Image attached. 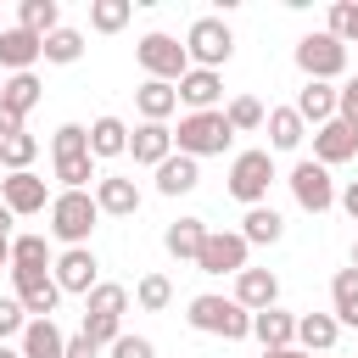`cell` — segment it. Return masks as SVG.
Segmentation results:
<instances>
[{
	"instance_id": "obj_1",
	"label": "cell",
	"mask_w": 358,
	"mask_h": 358,
	"mask_svg": "<svg viewBox=\"0 0 358 358\" xmlns=\"http://www.w3.org/2000/svg\"><path fill=\"white\" fill-rule=\"evenodd\" d=\"M229 140H235V129H229L224 112H185L179 129H173V151H185V157H196V162H201V157H224Z\"/></svg>"
},
{
	"instance_id": "obj_2",
	"label": "cell",
	"mask_w": 358,
	"mask_h": 358,
	"mask_svg": "<svg viewBox=\"0 0 358 358\" xmlns=\"http://www.w3.org/2000/svg\"><path fill=\"white\" fill-rule=\"evenodd\" d=\"M190 330H201V336H224V341H241V336H252V313L235 302V296H213V291H201V296H190Z\"/></svg>"
},
{
	"instance_id": "obj_3",
	"label": "cell",
	"mask_w": 358,
	"mask_h": 358,
	"mask_svg": "<svg viewBox=\"0 0 358 358\" xmlns=\"http://www.w3.org/2000/svg\"><path fill=\"white\" fill-rule=\"evenodd\" d=\"M95 218H101L95 190H62V196L50 201V235L67 241V246H84L90 229H95Z\"/></svg>"
},
{
	"instance_id": "obj_4",
	"label": "cell",
	"mask_w": 358,
	"mask_h": 358,
	"mask_svg": "<svg viewBox=\"0 0 358 358\" xmlns=\"http://www.w3.org/2000/svg\"><path fill=\"white\" fill-rule=\"evenodd\" d=\"M296 67H302L308 78L330 84V78H341V73H347V45H341L330 28H319V34H302V39H296Z\"/></svg>"
},
{
	"instance_id": "obj_5",
	"label": "cell",
	"mask_w": 358,
	"mask_h": 358,
	"mask_svg": "<svg viewBox=\"0 0 358 358\" xmlns=\"http://www.w3.org/2000/svg\"><path fill=\"white\" fill-rule=\"evenodd\" d=\"M185 50H190V67H213L218 73L229 62V50H235V34H229L224 17H196L190 34H185Z\"/></svg>"
},
{
	"instance_id": "obj_6",
	"label": "cell",
	"mask_w": 358,
	"mask_h": 358,
	"mask_svg": "<svg viewBox=\"0 0 358 358\" xmlns=\"http://www.w3.org/2000/svg\"><path fill=\"white\" fill-rule=\"evenodd\" d=\"M134 56H140L145 78H162V84H179V78L190 73V50H185L173 34H145V39L134 45Z\"/></svg>"
},
{
	"instance_id": "obj_7",
	"label": "cell",
	"mask_w": 358,
	"mask_h": 358,
	"mask_svg": "<svg viewBox=\"0 0 358 358\" xmlns=\"http://www.w3.org/2000/svg\"><path fill=\"white\" fill-rule=\"evenodd\" d=\"M268 185H274V151H241V157L229 162V196H235V201L263 207Z\"/></svg>"
},
{
	"instance_id": "obj_8",
	"label": "cell",
	"mask_w": 358,
	"mask_h": 358,
	"mask_svg": "<svg viewBox=\"0 0 358 358\" xmlns=\"http://www.w3.org/2000/svg\"><path fill=\"white\" fill-rule=\"evenodd\" d=\"M285 185H291V196H296V207H302V213H330V207H336V196H341V190H336V179H330V168H324V162H313V157H308V162H296Z\"/></svg>"
},
{
	"instance_id": "obj_9",
	"label": "cell",
	"mask_w": 358,
	"mask_h": 358,
	"mask_svg": "<svg viewBox=\"0 0 358 358\" xmlns=\"http://www.w3.org/2000/svg\"><path fill=\"white\" fill-rule=\"evenodd\" d=\"M246 235L241 229H207V246H201V257H196V268L201 274H241L246 268Z\"/></svg>"
},
{
	"instance_id": "obj_10",
	"label": "cell",
	"mask_w": 358,
	"mask_h": 358,
	"mask_svg": "<svg viewBox=\"0 0 358 358\" xmlns=\"http://www.w3.org/2000/svg\"><path fill=\"white\" fill-rule=\"evenodd\" d=\"M56 285H62V296H90L95 285H101V263H95V252L90 246H67L62 257H56Z\"/></svg>"
},
{
	"instance_id": "obj_11",
	"label": "cell",
	"mask_w": 358,
	"mask_h": 358,
	"mask_svg": "<svg viewBox=\"0 0 358 358\" xmlns=\"http://www.w3.org/2000/svg\"><path fill=\"white\" fill-rule=\"evenodd\" d=\"M0 201H6L17 218H34V213H45L56 196H50V190H45V179L28 168V173H6V179H0Z\"/></svg>"
},
{
	"instance_id": "obj_12",
	"label": "cell",
	"mask_w": 358,
	"mask_h": 358,
	"mask_svg": "<svg viewBox=\"0 0 358 358\" xmlns=\"http://www.w3.org/2000/svg\"><path fill=\"white\" fill-rule=\"evenodd\" d=\"M352 157H358V129H352V123L330 117L324 129H313V162L336 168V162H352Z\"/></svg>"
},
{
	"instance_id": "obj_13",
	"label": "cell",
	"mask_w": 358,
	"mask_h": 358,
	"mask_svg": "<svg viewBox=\"0 0 358 358\" xmlns=\"http://www.w3.org/2000/svg\"><path fill=\"white\" fill-rule=\"evenodd\" d=\"M11 285H17L11 296L28 308V319H50V313H56V302H62V285H56V274H17Z\"/></svg>"
},
{
	"instance_id": "obj_14",
	"label": "cell",
	"mask_w": 358,
	"mask_h": 358,
	"mask_svg": "<svg viewBox=\"0 0 358 358\" xmlns=\"http://www.w3.org/2000/svg\"><path fill=\"white\" fill-rule=\"evenodd\" d=\"M45 56V39L28 28H0V73H34V62Z\"/></svg>"
},
{
	"instance_id": "obj_15",
	"label": "cell",
	"mask_w": 358,
	"mask_h": 358,
	"mask_svg": "<svg viewBox=\"0 0 358 358\" xmlns=\"http://www.w3.org/2000/svg\"><path fill=\"white\" fill-rule=\"evenodd\" d=\"M129 157H134L140 168H162V162L173 157V129H168V123H140V129L129 134Z\"/></svg>"
},
{
	"instance_id": "obj_16",
	"label": "cell",
	"mask_w": 358,
	"mask_h": 358,
	"mask_svg": "<svg viewBox=\"0 0 358 358\" xmlns=\"http://www.w3.org/2000/svg\"><path fill=\"white\" fill-rule=\"evenodd\" d=\"M95 207L112 213V218H134L140 213V185L123 179V173H101L95 179Z\"/></svg>"
},
{
	"instance_id": "obj_17",
	"label": "cell",
	"mask_w": 358,
	"mask_h": 358,
	"mask_svg": "<svg viewBox=\"0 0 358 358\" xmlns=\"http://www.w3.org/2000/svg\"><path fill=\"white\" fill-rule=\"evenodd\" d=\"M235 302L246 313H263V308H280V280L268 268H241L235 274Z\"/></svg>"
},
{
	"instance_id": "obj_18",
	"label": "cell",
	"mask_w": 358,
	"mask_h": 358,
	"mask_svg": "<svg viewBox=\"0 0 358 358\" xmlns=\"http://www.w3.org/2000/svg\"><path fill=\"white\" fill-rule=\"evenodd\" d=\"M218 95H224V78H218L213 67H190V73L179 78V101H185L190 112H218Z\"/></svg>"
},
{
	"instance_id": "obj_19",
	"label": "cell",
	"mask_w": 358,
	"mask_h": 358,
	"mask_svg": "<svg viewBox=\"0 0 358 358\" xmlns=\"http://www.w3.org/2000/svg\"><path fill=\"white\" fill-rule=\"evenodd\" d=\"M252 336L263 341V352L296 347V313H285V308H263V313H252Z\"/></svg>"
},
{
	"instance_id": "obj_20",
	"label": "cell",
	"mask_w": 358,
	"mask_h": 358,
	"mask_svg": "<svg viewBox=\"0 0 358 358\" xmlns=\"http://www.w3.org/2000/svg\"><path fill=\"white\" fill-rule=\"evenodd\" d=\"M134 106H140V117H145V123H168V117L179 112V84L145 78V84L134 90Z\"/></svg>"
},
{
	"instance_id": "obj_21",
	"label": "cell",
	"mask_w": 358,
	"mask_h": 358,
	"mask_svg": "<svg viewBox=\"0 0 358 358\" xmlns=\"http://www.w3.org/2000/svg\"><path fill=\"white\" fill-rule=\"evenodd\" d=\"M162 246H168V257L196 263V257H201V246H207V224H201V218H173V224L162 229Z\"/></svg>"
},
{
	"instance_id": "obj_22",
	"label": "cell",
	"mask_w": 358,
	"mask_h": 358,
	"mask_svg": "<svg viewBox=\"0 0 358 358\" xmlns=\"http://www.w3.org/2000/svg\"><path fill=\"white\" fill-rule=\"evenodd\" d=\"M196 185H201V162L185 157V151H173V157L157 168V190H162V196H190Z\"/></svg>"
},
{
	"instance_id": "obj_23",
	"label": "cell",
	"mask_w": 358,
	"mask_h": 358,
	"mask_svg": "<svg viewBox=\"0 0 358 358\" xmlns=\"http://www.w3.org/2000/svg\"><path fill=\"white\" fill-rule=\"evenodd\" d=\"M336 336H341V324H336V313H296V347L302 352H330L336 347Z\"/></svg>"
},
{
	"instance_id": "obj_24",
	"label": "cell",
	"mask_w": 358,
	"mask_h": 358,
	"mask_svg": "<svg viewBox=\"0 0 358 358\" xmlns=\"http://www.w3.org/2000/svg\"><path fill=\"white\" fill-rule=\"evenodd\" d=\"M22 358H62L67 352V336H62V324L56 319H28V330H22Z\"/></svg>"
},
{
	"instance_id": "obj_25",
	"label": "cell",
	"mask_w": 358,
	"mask_h": 358,
	"mask_svg": "<svg viewBox=\"0 0 358 358\" xmlns=\"http://www.w3.org/2000/svg\"><path fill=\"white\" fill-rule=\"evenodd\" d=\"M296 117H302V123H313V129H324V123L336 117V90H330V84H319V78H308V84L296 90Z\"/></svg>"
},
{
	"instance_id": "obj_26",
	"label": "cell",
	"mask_w": 358,
	"mask_h": 358,
	"mask_svg": "<svg viewBox=\"0 0 358 358\" xmlns=\"http://www.w3.org/2000/svg\"><path fill=\"white\" fill-rule=\"evenodd\" d=\"M56 263H50V241L45 235H17L11 241V280L17 274H50Z\"/></svg>"
},
{
	"instance_id": "obj_27",
	"label": "cell",
	"mask_w": 358,
	"mask_h": 358,
	"mask_svg": "<svg viewBox=\"0 0 358 358\" xmlns=\"http://www.w3.org/2000/svg\"><path fill=\"white\" fill-rule=\"evenodd\" d=\"M263 129H268V145H274V151H296V145L308 140V123L296 117V106H274V112L263 117Z\"/></svg>"
},
{
	"instance_id": "obj_28",
	"label": "cell",
	"mask_w": 358,
	"mask_h": 358,
	"mask_svg": "<svg viewBox=\"0 0 358 358\" xmlns=\"http://www.w3.org/2000/svg\"><path fill=\"white\" fill-rule=\"evenodd\" d=\"M123 151H129V123L112 117V112L95 117L90 123V157H123Z\"/></svg>"
},
{
	"instance_id": "obj_29",
	"label": "cell",
	"mask_w": 358,
	"mask_h": 358,
	"mask_svg": "<svg viewBox=\"0 0 358 358\" xmlns=\"http://www.w3.org/2000/svg\"><path fill=\"white\" fill-rule=\"evenodd\" d=\"M330 313H336V324L358 330V268H336V280H330Z\"/></svg>"
},
{
	"instance_id": "obj_30",
	"label": "cell",
	"mask_w": 358,
	"mask_h": 358,
	"mask_svg": "<svg viewBox=\"0 0 358 358\" xmlns=\"http://www.w3.org/2000/svg\"><path fill=\"white\" fill-rule=\"evenodd\" d=\"M17 28L50 39V34L62 28V6H56V0H17Z\"/></svg>"
},
{
	"instance_id": "obj_31",
	"label": "cell",
	"mask_w": 358,
	"mask_h": 358,
	"mask_svg": "<svg viewBox=\"0 0 358 358\" xmlns=\"http://www.w3.org/2000/svg\"><path fill=\"white\" fill-rule=\"evenodd\" d=\"M241 235H246V246H274V241L285 235V218H280L274 207H246Z\"/></svg>"
},
{
	"instance_id": "obj_32",
	"label": "cell",
	"mask_w": 358,
	"mask_h": 358,
	"mask_svg": "<svg viewBox=\"0 0 358 358\" xmlns=\"http://www.w3.org/2000/svg\"><path fill=\"white\" fill-rule=\"evenodd\" d=\"M129 17H134V0H95L90 6V28L95 34H123Z\"/></svg>"
},
{
	"instance_id": "obj_33",
	"label": "cell",
	"mask_w": 358,
	"mask_h": 358,
	"mask_svg": "<svg viewBox=\"0 0 358 358\" xmlns=\"http://www.w3.org/2000/svg\"><path fill=\"white\" fill-rule=\"evenodd\" d=\"M39 95H45V84H39L34 73H11L6 90H0V101H6L11 112H22V117H28V106H39Z\"/></svg>"
},
{
	"instance_id": "obj_34",
	"label": "cell",
	"mask_w": 358,
	"mask_h": 358,
	"mask_svg": "<svg viewBox=\"0 0 358 358\" xmlns=\"http://www.w3.org/2000/svg\"><path fill=\"white\" fill-rule=\"evenodd\" d=\"M123 308H129V291L112 285V280H101V285L84 296V313H101V319H123Z\"/></svg>"
},
{
	"instance_id": "obj_35",
	"label": "cell",
	"mask_w": 358,
	"mask_h": 358,
	"mask_svg": "<svg viewBox=\"0 0 358 358\" xmlns=\"http://www.w3.org/2000/svg\"><path fill=\"white\" fill-rule=\"evenodd\" d=\"M84 56V34L78 28H56L50 39H45V62H56V67H73Z\"/></svg>"
},
{
	"instance_id": "obj_36",
	"label": "cell",
	"mask_w": 358,
	"mask_h": 358,
	"mask_svg": "<svg viewBox=\"0 0 358 358\" xmlns=\"http://www.w3.org/2000/svg\"><path fill=\"white\" fill-rule=\"evenodd\" d=\"M224 117H229V129H235V134H252V129H263V117H268V112H263V101H257V95H235V101L224 106Z\"/></svg>"
},
{
	"instance_id": "obj_37",
	"label": "cell",
	"mask_w": 358,
	"mask_h": 358,
	"mask_svg": "<svg viewBox=\"0 0 358 358\" xmlns=\"http://www.w3.org/2000/svg\"><path fill=\"white\" fill-rule=\"evenodd\" d=\"M39 157V140L22 129V134H11V140H0V162L11 168V173H28V162Z\"/></svg>"
},
{
	"instance_id": "obj_38",
	"label": "cell",
	"mask_w": 358,
	"mask_h": 358,
	"mask_svg": "<svg viewBox=\"0 0 358 358\" xmlns=\"http://www.w3.org/2000/svg\"><path fill=\"white\" fill-rule=\"evenodd\" d=\"M56 179L62 190H90V179L101 173H95V157H56Z\"/></svg>"
},
{
	"instance_id": "obj_39",
	"label": "cell",
	"mask_w": 358,
	"mask_h": 358,
	"mask_svg": "<svg viewBox=\"0 0 358 358\" xmlns=\"http://www.w3.org/2000/svg\"><path fill=\"white\" fill-rule=\"evenodd\" d=\"M50 157H90V129L84 123H62L50 134Z\"/></svg>"
},
{
	"instance_id": "obj_40",
	"label": "cell",
	"mask_w": 358,
	"mask_h": 358,
	"mask_svg": "<svg viewBox=\"0 0 358 358\" xmlns=\"http://www.w3.org/2000/svg\"><path fill=\"white\" fill-rule=\"evenodd\" d=\"M134 302H140L145 313H162V308L173 302V285H168V274H145V280L134 285Z\"/></svg>"
},
{
	"instance_id": "obj_41",
	"label": "cell",
	"mask_w": 358,
	"mask_h": 358,
	"mask_svg": "<svg viewBox=\"0 0 358 358\" xmlns=\"http://www.w3.org/2000/svg\"><path fill=\"white\" fill-rule=\"evenodd\" d=\"M330 34L341 45H358V0H336L330 6Z\"/></svg>"
},
{
	"instance_id": "obj_42",
	"label": "cell",
	"mask_w": 358,
	"mask_h": 358,
	"mask_svg": "<svg viewBox=\"0 0 358 358\" xmlns=\"http://www.w3.org/2000/svg\"><path fill=\"white\" fill-rule=\"evenodd\" d=\"M22 330H28V308L17 302V296H0V341H22Z\"/></svg>"
},
{
	"instance_id": "obj_43",
	"label": "cell",
	"mask_w": 358,
	"mask_h": 358,
	"mask_svg": "<svg viewBox=\"0 0 358 358\" xmlns=\"http://www.w3.org/2000/svg\"><path fill=\"white\" fill-rule=\"evenodd\" d=\"M117 324H123V319H101V313H84V336H90L95 347H112V341L123 336Z\"/></svg>"
},
{
	"instance_id": "obj_44",
	"label": "cell",
	"mask_w": 358,
	"mask_h": 358,
	"mask_svg": "<svg viewBox=\"0 0 358 358\" xmlns=\"http://www.w3.org/2000/svg\"><path fill=\"white\" fill-rule=\"evenodd\" d=\"M336 117L358 129V73H352V78H347V84L336 90Z\"/></svg>"
},
{
	"instance_id": "obj_45",
	"label": "cell",
	"mask_w": 358,
	"mask_h": 358,
	"mask_svg": "<svg viewBox=\"0 0 358 358\" xmlns=\"http://www.w3.org/2000/svg\"><path fill=\"white\" fill-rule=\"evenodd\" d=\"M106 352H112V358H157V347H151L145 336H117Z\"/></svg>"
},
{
	"instance_id": "obj_46",
	"label": "cell",
	"mask_w": 358,
	"mask_h": 358,
	"mask_svg": "<svg viewBox=\"0 0 358 358\" xmlns=\"http://www.w3.org/2000/svg\"><path fill=\"white\" fill-rule=\"evenodd\" d=\"M95 352H101V347H95V341L78 330V336H67V352H62V358H95Z\"/></svg>"
},
{
	"instance_id": "obj_47",
	"label": "cell",
	"mask_w": 358,
	"mask_h": 358,
	"mask_svg": "<svg viewBox=\"0 0 358 358\" xmlns=\"http://www.w3.org/2000/svg\"><path fill=\"white\" fill-rule=\"evenodd\" d=\"M11 134H22V112H11V106L0 101V140H11Z\"/></svg>"
},
{
	"instance_id": "obj_48",
	"label": "cell",
	"mask_w": 358,
	"mask_h": 358,
	"mask_svg": "<svg viewBox=\"0 0 358 358\" xmlns=\"http://www.w3.org/2000/svg\"><path fill=\"white\" fill-rule=\"evenodd\" d=\"M336 201H341V213H347V218H352V224H358V179H352V185H347V190H341V196H336Z\"/></svg>"
},
{
	"instance_id": "obj_49",
	"label": "cell",
	"mask_w": 358,
	"mask_h": 358,
	"mask_svg": "<svg viewBox=\"0 0 358 358\" xmlns=\"http://www.w3.org/2000/svg\"><path fill=\"white\" fill-rule=\"evenodd\" d=\"M11 224H17V213H11L6 201H0V235H6V241H17V235H11Z\"/></svg>"
},
{
	"instance_id": "obj_50",
	"label": "cell",
	"mask_w": 358,
	"mask_h": 358,
	"mask_svg": "<svg viewBox=\"0 0 358 358\" xmlns=\"http://www.w3.org/2000/svg\"><path fill=\"white\" fill-rule=\"evenodd\" d=\"M263 358H313V352H302V347H280V352H263Z\"/></svg>"
},
{
	"instance_id": "obj_51",
	"label": "cell",
	"mask_w": 358,
	"mask_h": 358,
	"mask_svg": "<svg viewBox=\"0 0 358 358\" xmlns=\"http://www.w3.org/2000/svg\"><path fill=\"white\" fill-rule=\"evenodd\" d=\"M0 268H11V241L0 235Z\"/></svg>"
},
{
	"instance_id": "obj_52",
	"label": "cell",
	"mask_w": 358,
	"mask_h": 358,
	"mask_svg": "<svg viewBox=\"0 0 358 358\" xmlns=\"http://www.w3.org/2000/svg\"><path fill=\"white\" fill-rule=\"evenodd\" d=\"M0 358H22V347H6V341H0Z\"/></svg>"
},
{
	"instance_id": "obj_53",
	"label": "cell",
	"mask_w": 358,
	"mask_h": 358,
	"mask_svg": "<svg viewBox=\"0 0 358 358\" xmlns=\"http://www.w3.org/2000/svg\"><path fill=\"white\" fill-rule=\"evenodd\" d=\"M347 268H358V241H352V257H347Z\"/></svg>"
},
{
	"instance_id": "obj_54",
	"label": "cell",
	"mask_w": 358,
	"mask_h": 358,
	"mask_svg": "<svg viewBox=\"0 0 358 358\" xmlns=\"http://www.w3.org/2000/svg\"><path fill=\"white\" fill-rule=\"evenodd\" d=\"M0 90H6V78H0Z\"/></svg>"
},
{
	"instance_id": "obj_55",
	"label": "cell",
	"mask_w": 358,
	"mask_h": 358,
	"mask_svg": "<svg viewBox=\"0 0 358 358\" xmlns=\"http://www.w3.org/2000/svg\"><path fill=\"white\" fill-rule=\"evenodd\" d=\"M319 358H330V352H319Z\"/></svg>"
}]
</instances>
